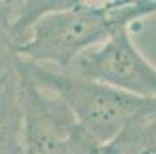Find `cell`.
Wrapping results in <instances>:
<instances>
[{
	"label": "cell",
	"instance_id": "obj_1",
	"mask_svg": "<svg viewBox=\"0 0 156 154\" xmlns=\"http://www.w3.org/2000/svg\"><path fill=\"white\" fill-rule=\"evenodd\" d=\"M156 12V2L85 3L63 2L31 25L30 37L17 48L28 65L54 63L70 68L71 63L135 20Z\"/></svg>",
	"mask_w": 156,
	"mask_h": 154
},
{
	"label": "cell",
	"instance_id": "obj_2",
	"mask_svg": "<svg viewBox=\"0 0 156 154\" xmlns=\"http://www.w3.org/2000/svg\"><path fill=\"white\" fill-rule=\"evenodd\" d=\"M28 77L54 94L76 125L98 148L116 142L127 129L156 116V99L136 97L74 74L28 65Z\"/></svg>",
	"mask_w": 156,
	"mask_h": 154
},
{
	"label": "cell",
	"instance_id": "obj_3",
	"mask_svg": "<svg viewBox=\"0 0 156 154\" xmlns=\"http://www.w3.org/2000/svg\"><path fill=\"white\" fill-rule=\"evenodd\" d=\"M70 74L136 97L156 99V67L138 50L128 28L82 53L71 63Z\"/></svg>",
	"mask_w": 156,
	"mask_h": 154
},
{
	"label": "cell",
	"instance_id": "obj_4",
	"mask_svg": "<svg viewBox=\"0 0 156 154\" xmlns=\"http://www.w3.org/2000/svg\"><path fill=\"white\" fill-rule=\"evenodd\" d=\"M28 154H73L74 146H93L66 106L54 96H43L40 88L27 77L22 90Z\"/></svg>",
	"mask_w": 156,
	"mask_h": 154
},
{
	"label": "cell",
	"instance_id": "obj_5",
	"mask_svg": "<svg viewBox=\"0 0 156 154\" xmlns=\"http://www.w3.org/2000/svg\"><path fill=\"white\" fill-rule=\"evenodd\" d=\"M17 142V125L9 111H0V154H20Z\"/></svg>",
	"mask_w": 156,
	"mask_h": 154
},
{
	"label": "cell",
	"instance_id": "obj_6",
	"mask_svg": "<svg viewBox=\"0 0 156 154\" xmlns=\"http://www.w3.org/2000/svg\"><path fill=\"white\" fill-rule=\"evenodd\" d=\"M2 83H3V80H0V85H2Z\"/></svg>",
	"mask_w": 156,
	"mask_h": 154
}]
</instances>
